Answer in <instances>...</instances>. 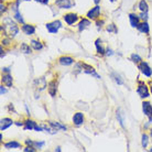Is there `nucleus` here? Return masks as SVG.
Masks as SVG:
<instances>
[{
	"label": "nucleus",
	"mask_w": 152,
	"mask_h": 152,
	"mask_svg": "<svg viewBox=\"0 0 152 152\" xmlns=\"http://www.w3.org/2000/svg\"><path fill=\"white\" fill-rule=\"evenodd\" d=\"M58 63L64 66H69L74 63V58L71 56H61L58 58Z\"/></svg>",
	"instance_id": "nucleus-16"
},
{
	"label": "nucleus",
	"mask_w": 152,
	"mask_h": 152,
	"mask_svg": "<svg viewBox=\"0 0 152 152\" xmlns=\"http://www.w3.org/2000/svg\"><path fill=\"white\" fill-rule=\"evenodd\" d=\"M48 89H49V94L52 97L56 95V91H57V80H51L48 85Z\"/></svg>",
	"instance_id": "nucleus-11"
},
{
	"label": "nucleus",
	"mask_w": 152,
	"mask_h": 152,
	"mask_svg": "<svg viewBox=\"0 0 152 152\" xmlns=\"http://www.w3.org/2000/svg\"><path fill=\"white\" fill-rule=\"evenodd\" d=\"M21 147V143L18 142V141H9L7 143H4V148L8 149V150H11V149H18Z\"/></svg>",
	"instance_id": "nucleus-18"
},
{
	"label": "nucleus",
	"mask_w": 152,
	"mask_h": 152,
	"mask_svg": "<svg viewBox=\"0 0 152 152\" xmlns=\"http://www.w3.org/2000/svg\"><path fill=\"white\" fill-rule=\"evenodd\" d=\"M142 110H143V114L149 118L150 116H152V105L149 102H143L142 103Z\"/></svg>",
	"instance_id": "nucleus-14"
},
{
	"label": "nucleus",
	"mask_w": 152,
	"mask_h": 152,
	"mask_svg": "<svg viewBox=\"0 0 152 152\" xmlns=\"http://www.w3.org/2000/svg\"><path fill=\"white\" fill-rule=\"evenodd\" d=\"M9 39H4V40H2V44H4V45H9V44H10V40H9Z\"/></svg>",
	"instance_id": "nucleus-36"
},
{
	"label": "nucleus",
	"mask_w": 152,
	"mask_h": 152,
	"mask_svg": "<svg viewBox=\"0 0 152 152\" xmlns=\"http://www.w3.org/2000/svg\"><path fill=\"white\" fill-rule=\"evenodd\" d=\"M49 125H51L52 127H54L55 129H60V130H64V131H66L67 130V127L64 125H62L61 122H58V121H49Z\"/></svg>",
	"instance_id": "nucleus-22"
},
{
	"label": "nucleus",
	"mask_w": 152,
	"mask_h": 152,
	"mask_svg": "<svg viewBox=\"0 0 152 152\" xmlns=\"http://www.w3.org/2000/svg\"><path fill=\"white\" fill-rule=\"evenodd\" d=\"M138 69H140V72L145 76H147V77H151L152 76V69L147 62H140Z\"/></svg>",
	"instance_id": "nucleus-6"
},
{
	"label": "nucleus",
	"mask_w": 152,
	"mask_h": 152,
	"mask_svg": "<svg viewBox=\"0 0 152 152\" xmlns=\"http://www.w3.org/2000/svg\"><path fill=\"white\" fill-rule=\"evenodd\" d=\"M12 124H13V121H12V119H10V118H4V119H1V121H0V130L4 131L7 128H9Z\"/></svg>",
	"instance_id": "nucleus-15"
},
{
	"label": "nucleus",
	"mask_w": 152,
	"mask_h": 152,
	"mask_svg": "<svg viewBox=\"0 0 152 152\" xmlns=\"http://www.w3.org/2000/svg\"><path fill=\"white\" fill-rule=\"evenodd\" d=\"M20 51H21L23 54H30L31 52H32L30 45L27 44V43H22V44L20 45Z\"/></svg>",
	"instance_id": "nucleus-25"
},
{
	"label": "nucleus",
	"mask_w": 152,
	"mask_h": 152,
	"mask_svg": "<svg viewBox=\"0 0 152 152\" xmlns=\"http://www.w3.org/2000/svg\"><path fill=\"white\" fill-rule=\"evenodd\" d=\"M129 21L130 24L132 28H138V26L140 24V17L134 13H130L129 15Z\"/></svg>",
	"instance_id": "nucleus-13"
},
{
	"label": "nucleus",
	"mask_w": 152,
	"mask_h": 152,
	"mask_svg": "<svg viewBox=\"0 0 152 152\" xmlns=\"http://www.w3.org/2000/svg\"><path fill=\"white\" fill-rule=\"evenodd\" d=\"M106 30L108 31V32H113V33H117L118 32L117 28H116V26H115L114 23H111V24H109V26H107Z\"/></svg>",
	"instance_id": "nucleus-29"
},
{
	"label": "nucleus",
	"mask_w": 152,
	"mask_h": 152,
	"mask_svg": "<svg viewBox=\"0 0 152 152\" xmlns=\"http://www.w3.org/2000/svg\"><path fill=\"white\" fill-rule=\"evenodd\" d=\"M93 1H94V2H95L96 4H98L99 2H100V0H93Z\"/></svg>",
	"instance_id": "nucleus-45"
},
{
	"label": "nucleus",
	"mask_w": 152,
	"mask_h": 152,
	"mask_svg": "<svg viewBox=\"0 0 152 152\" xmlns=\"http://www.w3.org/2000/svg\"><path fill=\"white\" fill-rule=\"evenodd\" d=\"M31 46L34 50L39 51V50H41L43 48V44L40 41H38V40H31Z\"/></svg>",
	"instance_id": "nucleus-26"
},
{
	"label": "nucleus",
	"mask_w": 152,
	"mask_h": 152,
	"mask_svg": "<svg viewBox=\"0 0 152 152\" xmlns=\"http://www.w3.org/2000/svg\"><path fill=\"white\" fill-rule=\"evenodd\" d=\"M139 17H140V19H142L143 21H147V19H148V12L141 11V13L139 15Z\"/></svg>",
	"instance_id": "nucleus-35"
},
{
	"label": "nucleus",
	"mask_w": 152,
	"mask_h": 152,
	"mask_svg": "<svg viewBox=\"0 0 152 152\" xmlns=\"http://www.w3.org/2000/svg\"><path fill=\"white\" fill-rule=\"evenodd\" d=\"M95 45H96V50H97V53L98 54H105V49H104L103 44H102V40L100 39H97L95 41Z\"/></svg>",
	"instance_id": "nucleus-23"
},
{
	"label": "nucleus",
	"mask_w": 152,
	"mask_h": 152,
	"mask_svg": "<svg viewBox=\"0 0 152 152\" xmlns=\"http://www.w3.org/2000/svg\"><path fill=\"white\" fill-rule=\"evenodd\" d=\"M110 1H111V2H115V1H116V0H110Z\"/></svg>",
	"instance_id": "nucleus-49"
},
{
	"label": "nucleus",
	"mask_w": 152,
	"mask_h": 152,
	"mask_svg": "<svg viewBox=\"0 0 152 152\" xmlns=\"http://www.w3.org/2000/svg\"><path fill=\"white\" fill-rule=\"evenodd\" d=\"M63 19H64V21L69 26H72V24H74L78 20V15L74 13V12H71V13H66V15H63Z\"/></svg>",
	"instance_id": "nucleus-9"
},
{
	"label": "nucleus",
	"mask_w": 152,
	"mask_h": 152,
	"mask_svg": "<svg viewBox=\"0 0 152 152\" xmlns=\"http://www.w3.org/2000/svg\"><path fill=\"white\" fill-rule=\"evenodd\" d=\"M45 145V143H44L43 141H40V142H39V141H34L33 147H34V148H37V149H41V148H43V145Z\"/></svg>",
	"instance_id": "nucleus-33"
},
{
	"label": "nucleus",
	"mask_w": 152,
	"mask_h": 152,
	"mask_svg": "<svg viewBox=\"0 0 152 152\" xmlns=\"http://www.w3.org/2000/svg\"><path fill=\"white\" fill-rule=\"evenodd\" d=\"M6 93H7V89H6L4 86H1V87H0V94L4 95V94H6Z\"/></svg>",
	"instance_id": "nucleus-37"
},
{
	"label": "nucleus",
	"mask_w": 152,
	"mask_h": 152,
	"mask_svg": "<svg viewBox=\"0 0 152 152\" xmlns=\"http://www.w3.org/2000/svg\"><path fill=\"white\" fill-rule=\"evenodd\" d=\"M49 1L50 0H40V2H41V4H49Z\"/></svg>",
	"instance_id": "nucleus-42"
},
{
	"label": "nucleus",
	"mask_w": 152,
	"mask_h": 152,
	"mask_svg": "<svg viewBox=\"0 0 152 152\" xmlns=\"http://www.w3.org/2000/svg\"><path fill=\"white\" fill-rule=\"evenodd\" d=\"M113 77H114L115 82H116L118 85H122V84H124V80H122L121 78H120V76L117 75L116 73H113Z\"/></svg>",
	"instance_id": "nucleus-32"
},
{
	"label": "nucleus",
	"mask_w": 152,
	"mask_h": 152,
	"mask_svg": "<svg viewBox=\"0 0 152 152\" xmlns=\"http://www.w3.org/2000/svg\"><path fill=\"white\" fill-rule=\"evenodd\" d=\"M0 8H1V9H0V12H1V15H2V13H4V12L6 11V6H4V4H1Z\"/></svg>",
	"instance_id": "nucleus-38"
},
{
	"label": "nucleus",
	"mask_w": 152,
	"mask_h": 152,
	"mask_svg": "<svg viewBox=\"0 0 152 152\" xmlns=\"http://www.w3.org/2000/svg\"><path fill=\"white\" fill-rule=\"evenodd\" d=\"M77 67H80V71L84 73H86V74H89V75H93L95 76L96 78H100V76L96 73V69L91 66V65L86 64V63H83V62H80V63H77Z\"/></svg>",
	"instance_id": "nucleus-2"
},
{
	"label": "nucleus",
	"mask_w": 152,
	"mask_h": 152,
	"mask_svg": "<svg viewBox=\"0 0 152 152\" xmlns=\"http://www.w3.org/2000/svg\"><path fill=\"white\" fill-rule=\"evenodd\" d=\"M137 93L139 94L141 98H147L149 97V89L147 87V85L142 82H139V86L137 88Z\"/></svg>",
	"instance_id": "nucleus-8"
},
{
	"label": "nucleus",
	"mask_w": 152,
	"mask_h": 152,
	"mask_svg": "<svg viewBox=\"0 0 152 152\" xmlns=\"http://www.w3.org/2000/svg\"><path fill=\"white\" fill-rule=\"evenodd\" d=\"M88 26H91V21H89V19L80 20V22L78 23V31L82 32V31H84L86 28H88Z\"/></svg>",
	"instance_id": "nucleus-20"
},
{
	"label": "nucleus",
	"mask_w": 152,
	"mask_h": 152,
	"mask_svg": "<svg viewBox=\"0 0 152 152\" xmlns=\"http://www.w3.org/2000/svg\"><path fill=\"white\" fill-rule=\"evenodd\" d=\"M45 27H46V29H48V31H49L50 33L54 34V33H57V31L62 28V23H61L60 20H55V21H53V22L46 23Z\"/></svg>",
	"instance_id": "nucleus-4"
},
{
	"label": "nucleus",
	"mask_w": 152,
	"mask_h": 152,
	"mask_svg": "<svg viewBox=\"0 0 152 152\" xmlns=\"http://www.w3.org/2000/svg\"><path fill=\"white\" fill-rule=\"evenodd\" d=\"M138 8L140 9V11H142V12H148V10H149L148 2H147L145 0H140V2H139V4H138Z\"/></svg>",
	"instance_id": "nucleus-24"
},
{
	"label": "nucleus",
	"mask_w": 152,
	"mask_h": 152,
	"mask_svg": "<svg viewBox=\"0 0 152 152\" xmlns=\"http://www.w3.org/2000/svg\"><path fill=\"white\" fill-rule=\"evenodd\" d=\"M38 150L37 148H34V147H30V145H28V147H26V148L23 149V151L24 152H35Z\"/></svg>",
	"instance_id": "nucleus-34"
},
{
	"label": "nucleus",
	"mask_w": 152,
	"mask_h": 152,
	"mask_svg": "<svg viewBox=\"0 0 152 152\" xmlns=\"http://www.w3.org/2000/svg\"><path fill=\"white\" fill-rule=\"evenodd\" d=\"M24 130H35V131H43V127L39 126L38 124L31 119H27L23 124Z\"/></svg>",
	"instance_id": "nucleus-3"
},
{
	"label": "nucleus",
	"mask_w": 152,
	"mask_h": 152,
	"mask_svg": "<svg viewBox=\"0 0 152 152\" xmlns=\"http://www.w3.org/2000/svg\"><path fill=\"white\" fill-rule=\"evenodd\" d=\"M150 151H151V152H152V148H151V149H150Z\"/></svg>",
	"instance_id": "nucleus-51"
},
{
	"label": "nucleus",
	"mask_w": 152,
	"mask_h": 152,
	"mask_svg": "<svg viewBox=\"0 0 152 152\" xmlns=\"http://www.w3.org/2000/svg\"><path fill=\"white\" fill-rule=\"evenodd\" d=\"M84 120H85V118H84V115L82 113H76L73 116V122L75 126H82L84 124Z\"/></svg>",
	"instance_id": "nucleus-12"
},
{
	"label": "nucleus",
	"mask_w": 152,
	"mask_h": 152,
	"mask_svg": "<svg viewBox=\"0 0 152 152\" xmlns=\"http://www.w3.org/2000/svg\"><path fill=\"white\" fill-rule=\"evenodd\" d=\"M149 122H151V124H152V116H150V117H149Z\"/></svg>",
	"instance_id": "nucleus-47"
},
{
	"label": "nucleus",
	"mask_w": 152,
	"mask_h": 152,
	"mask_svg": "<svg viewBox=\"0 0 152 152\" xmlns=\"http://www.w3.org/2000/svg\"><path fill=\"white\" fill-rule=\"evenodd\" d=\"M138 30L140 31L141 33H145V34H148L149 33V24L147 21H143L142 23H140L137 28Z\"/></svg>",
	"instance_id": "nucleus-19"
},
{
	"label": "nucleus",
	"mask_w": 152,
	"mask_h": 152,
	"mask_svg": "<svg viewBox=\"0 0 152 152\" xmlns=\"http://www.w3.org/2000/svg\"><path fill=\"white\" fill-rule=\"evenodd\" d=\"M2 73H10V67H4L2 69Z\"/></svg>",
	"instance_id": "nucleus-39"
},
{
	"label": "nucleus",
	"mask_w": 152,
	"mask_h": 152,
	"mask_svg": "<svg viewBox=\"0 0 152 152\" xmlns=\"http://www.w3.org/2000/svg\"><path fill=\"white\" fill-rule=\"evenodd\" d=\"M1 83L6 85L7 87H11L12 83H13V78H12V76L9 73L2 74V76H1Z\"/></svg>",
	"instance_id": "nucleus-10"
},
{
	"label": "nucleus",
	"mask_w": 152,
	"mask_h": 152,
	"mask_svg": "<svg viewBox=\"0 0 152 152\" xmlns=\"http://www.w3.org/2000/svg\"><path fill=\"white\" fill-rule=\"evenodd\" d=\"M151 93H152V85H151Z\"/></svg>",
	"instance_id": "nucleus-50"
},
{
	"label": "nucleus",
	"mask_w": 152,
	"mask_h": 152,
	"mask_svg": "<svg viewBox=\"0 0 152 152\" xmlns=\"http://www.w3.org/2000/svg\"><path fill=\"white\" fill-rule=\"evenodd\" d=\"M22 1H30V0H17L15 2H17L18 4H20V2H22Z\"/></svg>",
	"instance_id": "nucleus-43"
},
{
	"label": "nucleus",
	"mask_w": 152,
	"mask_h": 152,
	"mask_svg": "<svg viewBox=\"0 0 152 152\" xmlns=\"http://www.w3.org/2000/svg\"><path fill=\"white\" fill-rule=\"evenodd\" d=\"M121 113H120V110H117V118H118V121L120 122V125H121V127H125V119H124V117L121 116Z\"/></svg>",
	"instance_id": "nucleus-30"
},
{
	"label": "nucleus",
	"mask_w": 152,
	"mask_h": 152,
	"mask_svg": "<svg viewBox=\"0 0 152 152\" xmlns=\"http://www.w3.org/2000/svg\"><path fill=\"white\" fill-rule=\"evenodd\" d=\"M150 134H151V137H152V129H151V131H150Z\"/></svg>",
	"instance_id": "nucleus-48"
},
{
	"label": "nucleus",
	"mask_w": 152,
	"mask_h": 152,
	"mask_svg": "<svg viewBox=\"0 0 152 152\" xmlns=\"http://www.w3.org/2000/svg\"><path fill=\"white\" fill-rule=\"evenodd\" d=\"M96 24H97V27H102L104 24V21H99V20H97L96 21Z\"/></svg>",
	"instance_id": "nucleus-40"
},
{
	"label": "nucleus",
	"mask_w": 152,
	"mask_h": 152,
	"mask_svg": "<svg viewBox=\"0 0 152 152\" xmlns=\"http://www.w3.org/2000/svg\"><path fill=\"white\" fill-rule=\"evenodd\" d=\"M100 15V7L96 4V7L91 8V10L87 12V18L89 20H97Z\"/></svg>",
	"instance_id": "nucleus-7"
},
{
	"label": "nucleus",
	"mask_w": 152,
	"mask_h": 152,
	"mask_svg": "<svg viewBox=\"0 0 152 152\" xmlns=\"http://www.w3.org/2000/svg\"><path fill=\"white\" fill-rule=\"evenodd\" d=\"M22 31L27 35H32V34H34L35 27L34 26H32V24H26V23H24V24L22 26Z\"/></svg>",
	"instance_id": "nucleus-17"
},
{
	"label": "nucleus",
	"mask_w": 152,
	"mask_h": 152,
	"mask_svg": "<svg viewBox=\"0 0 152 152\" xmlns=\"http://www.w3.org/2000/svg\"><path fill=\"white\" fill-rule=\"evenodd\" d=\"M106 52H107L106 55H108V56H109V55H113V54H114V53H113V51H111V50H107Z\"/></svg>",
	"instance_id": "nucleus-41"
},
{
	"label": "nucleus",
	"mask_w": 152,
	"mask_h": 152,
	"mask_svg": "<svg viewBox=\"0 0 152 152\" xmlns=\"http://www.w3.org/2000/svg\"><path fill=\"white\" fill-rule=\"evenodd\" d=\"M55 151H57V152H60L61 151V148H60V147H57L56 149H55Z\"/></svg>",
	"instance_id": "nucleus-46"
},
{
	"label": "nucleus",
	"mask_w": 152,
	"mask_h": 152,
	"mask_svg": "<svg viewBox=\"0 0 152 152\" xmlns=\"http://www.w3.org/2000/svg\"><path fill=\"white\" fill-rule=\"evenodd\" d=\"M130 58H131V61H132L133 63H140L141 62V57L136 53L131 54V57H130Z\"/></svg>",
	"instance_id": "nucleus-31"
},
{
	"label": "nucleus",
	"mask_w": 152,
	"mask_h": 152,
	"mask_svg": "<svg viewBox=\"0 0 152 152\" xmlns=\"http://www.w3.org/2000/svg\"><path fill=\"white\" fill-rule=\"evenodd\" d=\"M54 4L57 6L60 9H71L75 6V2L74 0H55Z\"/></svg>",
	"instance_id": "nucleus-5"
},
{
	"label": "nucleus",
	"mask_w": 152,
	"mask_h": 152,
	"mask_svg": "<svg viewBox=\"0 0 152 152\" xmlns=\"http://www.w3.org/2000/svg\"><path fill=\"white\" fill-rule=\"evenodd\" d=\"M34 84L39 86V91H43L44 88L46 87V82L44 77H41V78H38V80H34Z\"/></svg>",
	"instance_id": "nucleus-21"
},
{
	"label": "nucleus",
	"mask_w": 152,
	"mask_h": 152,
	"mask_svg": "<svg viewBox=\"0 0 152 152\" xmlns=\"http://www.w3.org/2000/svg\"><path fill=\"white\" fill-rule=\"evenodd\" d=\"M15 19L18 21V22L22 23V24H24V20H23L22 15H21V13L19 12V10H17V11H15Z\"/></svg>",
	"instance_id": "nucleus-28"
},
{
	"label": "nucleus",
	"mask_w": 152,
	"mask_h": 152,
	"mask_svg": "<svg viewBox=\"0 0 152 152\" xmlns=\"http://www.w3.org/2000/svg\"><path fill=\"white\" fill-rule=\"evenodd\" d=\"M1 31L4 35H7L8 38H15L19 32V27L12 21L10 18H6L4 20V23L1 26Z\"/></svg>",
	"instance_id": "nucleus-1"
},
{
	"label": "nucleus",
	"mask_w": 152,
	"mask_h": 152,
	"mask_svg": "<svg viewBox=\"0 0 152 152\" xmlns=\"http://www.w3.org/2000/svg\"><path fill=\"white\" fill-rule=\"evenodd\" d=\"M2 1H7V0H2Z\"/></svg>",
	"instance_id": "nucleus-52"
},
{
	"label": "nucleus",
	"mask_w": 152,
	"mask_h": 152,
	"mask_svg": "<svg viewBox=\"0 0 152 152\" xmlns=\"http://www.w3.org/2000/svg\"><path fill=\"white\" fill-rule=\"evenodd\" d=\"M148 143H149V136L147 133H143L142 134V141H141V145L143 148H147L148 147Z\"/></svg>",
	"instance_id": "nucleus-27"
},
{
	"label": "nucleus",
	"mask_w": 152,
	"mask_h": 152,
	"mask_svg": "<svg viewBox=\"0 0 152 152\" xmlns=\"http://www.w3.org/2000/svg\"><path fill=\"white\" fill-rule=\"evenodd\" d=\"M23 124H24V122H20V121H15V125H17V126H23Z\"/></svg>",
	"instance_id": "nucleus-44"
}]
</instances>
